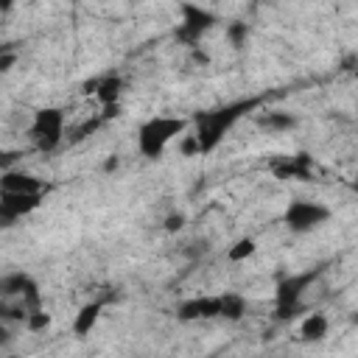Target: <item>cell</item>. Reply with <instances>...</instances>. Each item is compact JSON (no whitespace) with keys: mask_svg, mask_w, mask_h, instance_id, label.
Segmentation results:
<instances>
[{"mask_svg":"<svg viewBox=\"0 0 358 358\" xmlns=\"http://www.w3.org/2000/svg\"><path fill=\"white\" fill-rule=\"evenodd\" d=\"M0 299H20L28 310L42 308V294L28 271H8L0 277Z\"/></svg>","mask_w":358,"mask_h":358,"instance_id":"obj_7","label":"cell"},{"mask_svg":"<svg viewBox=\"0 0 358 358\" xmlns=\"http://www.w3.org/2000/svg\"><path fill=\"white\" fill-rule=\"evenodd\" d=\"M257 252V243L252 241V238H241V241H235L232 246H229V252H227V257L232 260V263H241V260H246V257H252Z\"/></svg>","mask_w":358,"mask_h":358,"instance_id":"obj_17","label":"cell"},{"mask_svg":"<svg viewBox=\"0 0 358 358\" xmlns=\"http://www.w3.org/2000/svg\"><path fill=\"white\" fill-rule=\"evenodd\" d=\"M103 305H106L103 299H92V302H87V305L78 308V313L73 319V333L78 338H84V336H90L95 330V324H98V319L103 313Z\"/></svg>","mask_w":358,"mask_h":358,"instance_id":"obj_12","label":"cell"},{"mask_svg":"<svg viewBox=\"0 0 358 358\" xmlns=\"http://www.w3.org/2000/svg\"><path fill=\"white\" fill-rule=\"evenodd\" d=\"M182 227H185V215H182V213H173V215L165 218V229H168V232H176V229H182Z\"/></svg>","mask_w":358,"mask_h":358,"instance_id":"obj_20","label":"cell"},{"mask_svg":"<svg viewBox=\"0 0 358 358\" xmlns=\"http://www.w3.org/2000/svg\"><path fill=\"white\" fill-rule=\"evenodd\" d=\"M187 129H190V120L179 117V115H154V117L143 120L140 129H137V151H140V157L159 159L165 154V148L173 140H179Z\"/></svg>","mask_w":358,"mask_h":358,"instance_id":"obj_2","label":"cell"},{"mask_svg":"<svg viewBox=\"0 0 358 358\" xmlns=\"http://www.w3.org/2000/svg\"><path fill=\"white\" fill-rule=\"evenodd\" d=\"M327 330H330V322H327V316L319 313V310L305 313L302 322H299V338H302V341H322V338L327 336Z\"/></svg>","mask_w":358,"mask_h":358,"instance_id":"obj_13","label":"cell"},{"mask_svg":"<svg viewBox=\"0 0 358 358\" xmlns=\"http://www.w3.org/2000/svg\"><path fill=\"white\" fill-rule=\"evenodd\" d=\"M296 117L291 112H280V109H271V112H263L257 115V126L266 129V131H291L296 129Z\"/></svg>","mask_w":358,"mask_h":358,"instance_id":"obj_14","label":"cell"},{"mask_svg":"<svg viewBox=\"0 0 358 358\" xmlns=\"http://www.w3.org/2000/svg\"><path fill=\"white\" fill-rule=\"evenodd\" d=\"M42 204V196H17V193H0V229L11 227L31 210Z\"/></svg>","mask_w":358,"mask_h":358,"instance_id":"obj_10","label":"cell"},{"mask_svg":"<svg viewBox=\"0 0 358 358\" xmlns=\"http://www.w3.org/2000/svg\"><path fill=\"white\" fill-rule=\"evenodd\" d=\"M115 168H117V157H112V159L103 162V171H115Z\"/></svg>","mask_w":358,"mask_h":358,"instance_id":"obj_22","label":"cell"},{"mask_svg":"<svg viewBox=\"0 0 358 358\" xmlns=\"http://www.w3.org/2000/svg\"><path fill=\"white\" fill-rule=\"evenodd\" d=\"M45 182L28 171L8 168L0 173V193H17V196H42Z\"/></svg>","mask_w":358,"mask_h":358,"instance_id":"obj_9","label":"cell"},{"mask_svg":"<svg viewBox=\"0 0 358 358\" xmlns=\"http://www.w3.org/2000/svg\"><path fill=\"white\" fill-rule=\"evenodd\" d=\"M179 25H176V39L187 48H196L199 39L215 25V14L210 8L193 6V3H182L179 6Z\"/></svg>","mask_w":358,"mask_h":358,"instance_id":"obj_6","label":"cell"},{"mask_svg":"<svg viewBox=\"0 0 358 358\" xmlns=\"http://www.w3.org/2000/svg\"><path fill=\"white\" fill-rule=\"evenodd\" d=\"M22 324H25L31 333H39V330H45V327L50 324V313H45L42 308H39V310H31V313H28V319H25Z\"/></svg>","mask_w":358,"mask_h":358,"instance_id":"obj_18","label":"cell"},{"mask_svg":"<svg viewBox=\"0 0 358 358\" xmlns=\"http://www.w3.org/2000/svg\"><path fill=\"white\" fill-rule=\"evenodd\" d=\"M64 129H67V115L59 106H42L34 112L31 126H28V140L36 151L53 154L64 143Z\"/></svg>","mask_w":358,"mask_h":358,"instance_id":"obj_4","label":"cell"},{"mask_svg":"<svg viewBox=\"0 0 358 358\" xmlns=\"http://www.w3.org/2000/svg\"><path fill=\"white\" fill-rule=\"evenodd\" d=\"M316 277H319V268H308V271L288 274L277 282V291H274V319L277 322H291L299 313H305V294L310 291Z\"/></svg>","mask_w":358,"mask_h":358,"instance_id":"obj_3","label":"cell"},{"mask_svg":"<svg viewBox=\"0 0 358 358\" xmlns=\"http://www.w3.org/2000/svg\"><path fill=\"white\" fill-rule=\"evenodd\" d=\"M274 176L280 179H308L310 171H313V162L308 154H294V157H282L271 165Z\"/></svg>","mask_w":358,"mask_h":358,"instance_id":"obj_11","label":"cell"},{"mask_svg":"<svg viewBox=\"0 0 358 358\" xmlns=\"http://www.w3.org/2000/svg\"><path fill=\"white\" fill-rule=\"evenodd\" d=\"M6 48H8V45H0V56H3V50H6Z\"/></svg>","mask_w":358,"mask_h":358,"instance_id":"obj_23","label":"cell"},{"mask_svg":"<svg viewBox=\"0 0 358 358\" xmlns=\"http://www.w3.org/2000/svg\"><path fill=\"white\" fill-rule=\"evenodd\" d=\"M11 338H14V336H11V327H8L6 322H0V347H6Z\"/></svg>","mask_w":358,"mask_h":358,"instance_id":"obj_21","label":"cell"},{"mask_svg":"<svg viewBox=\"0 0 358 358\" xmlns=\"http://www.w3.org/2000/svg\"><path fill=\"white\" fill-rule=\"evenodd\" d=\"M120 90H123V81H120L117 76H109V78H103V81L98 84L95 95H98V101H101V103H103V109H106V106H117Z\"/></svg>","mask_w":358,"mask_h":358,"instance_id":"obj_16","label":"cell"},{"mask_svg":"<svg viewBox=\"0 0 358 358\" xmlns=\"http://www.w3.org/2000/svg\"><path fill=\"white\" fill-rule=\"evenodd\" d=\"M246 308H249V305H246V296H243V294L227 291V294H221V316H218V319L238 322V319H243Z\"/></svg>","mask_w":358,"mask_h":358,"instance_id":"obj_15","label":"cell"},{"mask_svg":"<svg viewBox=\"0 0 358 358\" xmlns=\"http://www.w3.org/2000/svg\"><path fill=\"white\" fill-rule=\"evenodd\" d=\"M227 36H229V42H232L235 48H241V45H246V39H249V25H246V22H232V25L227 28Z\"/></svg>","mask_w":358,"mask_h":358,"instance_id":"obj_19","label":"cell"},{"mask_svg":"<svg viewBox=\"0 0 358 358\" xmlns=\"http://www.w3.org/2000/svg\"><path fill=\"white\" fill-rule=\"evenodd\" d=\"M252 106H255V101H235V103H224L218 109L199 112L193 117V123H190L193 126L190 134H193V140L199 145V157L213 154L221 145V140L229 134V129L238 123V117L246 115Z\"/></svg>","mask_w":358,"mask_h":358,"instance_id":"obj_1","label":"cell"},{"mask_svg":"<svg viewBox=\"0 0 358 358\" xmlns=\"http://www.w3.org/2000/svg\"><path fill=\"white\" fill-rule=\"evenodd\" d=\"M330 215H333L330 207L322 204V201H313V199H294V201H288V207H285V213H282V224H285L291 232L302 235V232H310V229L322 227Z\"/></svg>","mask_w":358,"mask_h":358,"instance_id":"obj_5","label":"cell"},{"mask_svg":"<svg viewBox=\"0 0 358 358\" xmlns=\"http://www.w3.org/2000/svg\"><path fill=\"white\" fill-rule=\"evenodd\" d=\"M176 316L182 322H207V319H218L221 316V294L213 296H190L185 302H179Z\"/></svg>","mask_w":358,"mask_h":358,"instance_id":"obj_8","label":"cell"}]
</instances>
